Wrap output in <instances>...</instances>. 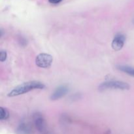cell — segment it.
Listing matches in <instances>:
<instances>
[{
    "mask_svg": "<svg viewBox=\"0 0 134 134\" xmlns=\"http://www.w3.org/2000/svg\"><path fill=\"white\" fill-rule=\"evenodd\" d=\"M16 132L18 134H30L31 132V126L27 123L22 122L18 126Z\"/></svg>",
    "mask_w": 134,
    "mask_h": 134,
    "instance_id": "cell-7",
    "label": "cell"
},
{
    "mask_svg": "<svg viewBox=\"0 0 134 134\" xmlns=\"http://www.w3.org/2000/svg\"><path fill=\"white\" fill-rule=\"evenodd\" d=\"M133 24H134V20H133Z\"/></svg>",
    "mask_w": 134,
    "mask_h": 134,
    "instance_id": "cell-13",
    "label": "cell"
},
{
    "mask_svg": "<svg viewBox=\"0 0 134 134\" xmlns=\"http://www.w3.org/2000/svg\"><path fill=\"white\" fill-rule=\"evenodd\" d=\"M9 113L7 109L3 107H0V120H5L9 119Z\"/></svg>",
    "mask_w": 134,
    "mask_h": 134,
    "instance_id": "cell-9",
    "label": "cell"
},
{
    "mask_svg": "<svg viewBox=\"0 0 134 134\" xmlns=\"http://www.w3.org/2000/svg\"><path fill=\"white\" fill-rule=\"evenodd\" d=\"M130 86L127 82L120 81H110L104 82L99 86V91L107 90H129Z\"/></svg>",
    "mask_w": 134,
    "mask_h": 134,
    "instance_id": "cell-2",
    "label": "cell"
},
{
    "mask_svg": "<svg viewBox=\"0 0 134 134\" xmlns=\"http://www.w3.org/2000/svg\"><path fill=\"white\" fill-rule=\"evenodd\" d=\"M116 69L134 77V68L132 67L126 65H116Z\"/></svg>",
    "mask_w": 134,
    "mask_h": 134,
    "instance_id": "cell-8",
    "label": "cell"
},
{
    "mask_svg": "<svg viewBox=\"0 0 134 134\" xmlns=\"http://www.w3.org/2000/svg\"><path fill=\"white\" fill-rule=\"evenodd\" d=\"M53 62V57L47 53H41L37 55L35 58V64L41 68H48L51 66Z\"/></svg>",
    "mask_w": 134,
    "mask_h": 134,
    "instance_id": "cell-3",
    "label": "cell"
},
{
    "mask_svg": "<svg viewBox=\"0 0 134 134\" xmlns=\"http://www.w3.org/2000/svg\"><path fill=\"white\" fill-rule=\"evenodd\" d=\"M68 92H69V87L66 85H62L58 86L51 95V99L52 101L58 100L65 96Z\"/></svg>",
    "mask_w": 134,
    "mask_h": 134,
    "instance_id": "cell-4",
    "label": "cell"
},
{
    "mask_svg": "<svg viewBox=\"0 0 134 134\" xmlns=\"http://www.w3.org/2000/svg\"><path fill=\"white\" fill-rule=\"evenodd\" d=\"M45 86L41 82L37 81H28V82H24L18 86H16L13 90H12L8 94L9 97H14L17 96L22 95V94H26L28 92L31 90H36V89H41L44 88Z\"/></svg>",
    "mask_w": 134,
    "mask_h": 134,
    "instance_id": "cell-1",
    "label": "cell"
},
{
    "mask_svg": "<svg viewBox=\"0 0 134 134\" xmlns=\"http://www.w3.org/2000/svg\"><path fill=\"white\" fill-rule=\"evenodd\" d=\"M18 42L20 43V45L25 46L27 44V40L25 38L22 37H20V39H18Z\"/></svg>",
    "mask_w": 134,
    "mask_h": 134,
    "instance_id": "cell-11",
    "label": "cell"
},
{
    "mask_svg": "<svg viewBox=\"0 0 134 134\" xmlns=\"http://www.w3.org/2000/svg\"><path fill=\"white\" fill-rule=\"evenodd\" d=\"M62 0H48L49 3L52 4H58V3H60Z\"/></svg>",
    "mask_w": 134,
    "mask_h": 134,
    "instance_id": "cell-12",
    "label": "cell"
},
{
    "mask_svg": "<svg viewBox=\"0 0 134 134\" xmlns=\"http://www.w3.org/2000/svg\"><path fill=\"white\" fill-rule=\"evenodd\" d=\"M126 41V37L122 34H119L116 35L112 42V48L115 51H120L124 47V43Z\"/></svg>",
    "mask_w": 134,
    "mask_h": 134,
    "instance_id": "cell-6",
    "label": "cell"
},
{
    "mask_svg": "<svg viewBox=\"0 0 134 134\" xmlns=\"http://www.w3.org/2000/svg\"><path fill=\"white\" fill-rule=\"evenodd\" d=\"M7 54L6 51H1L0 52V61L1 62H3L7 60Z\"/></svg>",
    "mask_w": 134,
    "mask_h": 134,
    "instance_id": "cell-10",
    "label": "cell"
},
{
    "mask_svg": "<svg viewBox=\"0 0 134 134\" xmlns=\"http://www.w3.org/2000/svg\"><path fill=\"white\" fill-rule=\"evenodd\" d=\"M34 123L37 130L40 132H43L46 129V123L43 115L39 113H35L34 115Z\"/></svg>",
    "mask_w": 134,
    "mask_h": 134,
    "instance_id": "cell-5",
    "label": "cell"
}]
</instances>
